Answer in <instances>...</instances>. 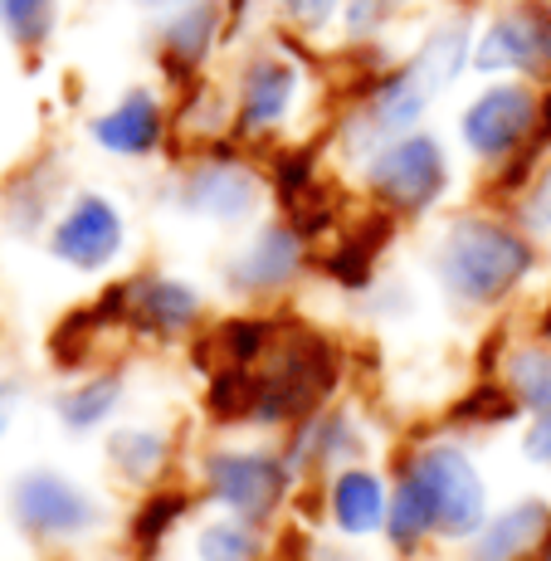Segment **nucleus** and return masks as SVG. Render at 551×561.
<instances>
[{
  "instance_id": "obj_1",
  "label": "nucleus",
  "mask_w": 551,
  "mask_h": 561,
  "mask_svg": "<svg viewBox=\"0 0 551 561\" xmlns=\"http://www.w3.org/2000/svg\"><path fill=\"white\" fill-rule=\"evenodd\" d=\"M445 298L459 308H498L532 278L537 244L523 220L503 215H454L429 250Z\"/></svg>"
},
{
  "instance_id": "obj_2",
  "label": "nucleus",
  "mask_w": 551,
  "mask_h": 561,
  "mask_svg": "<svg viewBox=\"0 0 551 561\" xmlns=\"http://www.w3.org/2000/svg\"><path fill=\"white\" fill-rule=\"evenodd\" d=\"M356 171H361L366 196L376 201V210H381L386 220L429 215L454 186V167H449L445 142H439L435 133H425V127L391 137V142L376 147Z\"/></svg>"
},
{
  "instance_id": "obj_3",
  "label": "nucleus",
  "mask_w": 551,
  "mask_h": 561,
  "mask_svg": "<svg viewBox=\"0 0 551 561\" xmlns=\"http://www.w3.org/2000/svg\"><path fill=\"white\" fill-rule=\"evenodd\" d=\"M459 142L479 167H513L542 142V83L489 79L459 113Z\"/></svg>"
},
{
  "instance_id": "obj_4",
  "label": "nucleus",
  "mask_w": 551,
  "mask_h": 561,
  "mask_svg": "<svg viewBox=\"0 0 551 561\" xmlns=\"http://www.w3.org/2000/svg\"><path fill=\"white\" fill-rule=\"evenodd\" d=\"M302 89H308L302 64L284 45H274V39L250 45L240 54V64H234L230 93H225V107H230V133L274 137L278 127L298 113Z\"/></svg>"
},
{
  "instance_id": "obj_5",
  "label": "nucleus",
  "mask_w": 551,
  "mask_h": 561,
  "mask_svg": "<svg viewBox=\"0 0 551 561\" xmlns=\"http://www.w3.org/2000/svg\"><path fill=\"white\" fill-rule=\"evenodd\" d=\"M473 73L551 83V0H498L473 30Z\"/></svg>"
},
{
  "instance_id": "obj_6",
  "label": "nucleus",
  "mask_w": 551,
  "mask_h": 561,
  "mask_svg": "<svg viewBox=\"0 0 551 561\" xmlns=\"http://www.w3.org/2000/svg\"><path fill=\"white\" fill-rule=\"evenodd\" d=\"M45 244L64 268L103 274V268H113L127 250L123 205L107 201L103 191H73V196L59 205V215H54Z\"/></svg>"
},
{
  "instance_id": "obj_7",
  "label": "nucleus",
  "mask_w": 551,
  "mask_h": 561,
  "mask_svg": "<svg viewBox=\"0 0 551 561\" xmlns=\"http://www.w3.org/2000/svg\"><path fill=\"white\" fill-rule=\"evenodd\" d=\"M225 39H234L225 0H191V5L151 20V49H157V64L167 69L171 83L200 79L205 64L220 54Z\"/></svg>"
},
{
  "instance_id": "obj_8",
  "label": "nucleus",
  "mask_w": 551,
  "mask_h": 561,
  "mask_svg": "<svg viewBox=\"0 0 551 561\" xmlns=\"http://www.w3.org/2000/svg\"><path fill=\"white\" fill-rule=\"evenodd\" d=\"M302 268H308V234L294 220H268L254 225L234 244L230 264H225V284H230V294L264 298V294H284Z\"/></svg>"
},
{
  "instance_id": "obj_9",
  "label": "nucleus",
  "mask_w": 551,
  "mask_h": 561,
  "mask_svg": "<svg viewBox=\"0 0 551 561\" xmlns=\"http://www.w3.org/2000/svg\"><path fill=\"white\" fill-rule=\"evenodd\" d=\"M176 205L191 215V220H205V225H250L264 205V181L244 167L240 157H205L196 167L181 176L176 186Z\"/></svg>"
},
{
  "instance_id": "obj_10",
  "label": "nucleus",
  "mask_w": 551,
  "mask_h": 561,
  "mask_svg": "<svg viewBox=\"0 0 551 561\" xmlns=\"http://www.w3.org/2000/svg\"><path fill=\"white\" fill-rule=\"evenodd\" d=\"M205 298L186 278L171 274H137L127 284L107 288L103 298V318H117L137 332H151V337H181L200 322Z\"/></svg>"
},
{
  "instance_id": "obj_11",
  "label": "nucleus",
  "mask_w": 551,
  "mask_h": 561,
  "mask_svg": "<svg viewBox=\"0 0 551 561\" xmlns=\"http://www.w3.org/2000/svg\"><path fill=\"white\" fill-rule=\"evenodd\" d=\"M167 127H171V113H167L161 89L137 83V89L117 93L103 113L89 117V142L117 161H147V157L161 152Z\"/></svg>"
},
{
  "instance_id": "obj_12",
  "label": "nucleus",
  "mask_w": 551,
  "mask_h": 561,
  "mask_svg": "<svg viewBox=\"0 0 551 561\" xmlns=\"http://www.w3.org/2000/svg\"><path fill=\"white\" fill-rule=\"evenodd\" d=\"M15 517L35 537H73L93 523V503L59 473H25L15 483Z\"/></svg>"
},
{
  "instance_id": "obj_13",
  "label": "nucleus",
  "mask_w": 551,
  "mask_h": 561,
  "mask_svg": "<svg viewBox=\"0 0 551 561\" xmlns=\"http://www.w3.org/2000/svg\"><path fill=\"white\" fill-rule=\"evenodd\" d=\"M420 479H425L429 493H435L439 523H445L449 533H463V527L479 523V513H483V489H479L473 469H469V463H463L459 455H429L425 463H420Z\"/></svg>"
},
{
  "instance_id": "obj_14",
  "label": "nucleus",
  "mask_w": 551,
  "mask_h": 561,
  "mask_svg": "<svg viewBox=\"0 0 551 561\" xmlns=\"http://www.w3.org/2000/svg\"><path fill=\"white\" fill-rule=\"evenodd\" d=\"M215 489H220V499L234 503V508L264 513L268 503L278 499V489H284V473L268 459H220L215 463Z\"/></svg>"
},
{
  "instance_id": "obj_15",
  "label": "nucleus",
  "mask_w": 551,
  "mask_h": 561,
  "mask_svg": "<svg viewBox=\"0 0 551 561\" xmlns=\"http://www.w3.org/2000/svg\"><path fill=\"white\" fill-rule=\"evenodd\" d=\"M59 0H0V35L20 54H45L59 35Z\"/></svg>"
},
{
  "instance_id": "obj_16",
  "label": "nucleus",
  "mask_w": 551,
  "mask_h": 561,
  "mask_svg": "<svg viewBox=\"0 0 551 561\" xmlns=\"http://www.w3.org/2000/svg\"><path fill=\"white\" fill-rule=\"evenodd\" d=\"M45 167H30L20 171L15 181L5 186V196H0V215H5V225L15 234H35L45 230V225H54V191L59 186H45V176H39Z\"/></svg>"
},
{
  "instance_id": "obj_17",
  "label": "nucleus",
  "mask_w": 551,
  "mask_h": 561,
  "mask_svg": "<svg viewBox=\"0 0 551 561\" xmlns=\"http://www.w3.org/2000/svg\"><path fill=\"white\" fill-rule=\"evenodd\" d=\"M401 10H410V0H342L337 30L352 45H376L381 35H391Z\"/></svg>"
},
{
  "instance_id": "obj_18",
  "label": "nucleus",
  "mask_w": 551,
  "mask_h": 561,
  "mask_svg": "<svg viewBox=\"0 0 551 561\" xmlns=\"http://www.w3.org/2000/svg\"><path fill=\"white\" fill-rule=\"evenodd\" d=\"M337 15H342V0H268V20L302 39H318L328 30H337Z\"/></svg>"
},
{
  "instance_id": "obj_19",
  "label": "nucleus",
  "mask_w": 551,
  "mask_h": 561,
  "mask_svg": "<svg viewBox=\"0 0 551 561\" xmlns=\"http://www.w3.org/2000/svg\"><path fill=\"white\" fill-rule=\"evenodd\" d=\"M429 523H439V503H435V493H429V483L415 473V479H405L401 499L391 503V533L401 537V542H415V537L429 533Z\"/></svg>"
},
{
  "instance_id": "obj_20",
  "label": "nucleus",
  "mask_w": 551,
  "mask_h": 561,
  "mask_svg": "<svg viewBox=\"0 0 551 561\" xmlns=\"http://www.w3.org/2000/svg\"><path fill=\"white\" fill-rule=\"evenodd\" d=\"M337 517L347 533H366V527L381 517V489H376V479L347 473V479L337 483Z\"/></svg>"
},
{
  "instance_id": "obj_21",
  "label": "nucleus",
  "mask_w": 551,
  "mask_h": 561,
  "mask_svg": "<svg viewBox=\"0 0 551 561\" xmlns=\"http://www.w3.org/2000/svg\"><path fill=\"white\" fill-rule=\"evenodd\" d=\"M507 381H513V391L527 396L537 410H551V352L547 347L517 352L513 366H507Z\"/></svg>"
},
{
  "instance_id": "obj_22",
  "label": "nucleus",
  "mask_w": 551,
  "mask_h": 561,
  "mask_svg": "<svg viewBox=\"0 0 551 561\" xmlns=\"http://www.w3.org/2000/svg\"><path fill=\"white\" fill-rule=\"evenodd\" d=\"M542 523H547V513H542V508H517L513 517H507V523L493 527V542H483V547H479V561L517 557L537 533H542Z\"/></svg>"
},
{
  "instance_id": "obj_23",
  "label": "nucleus",
  "mask_w": 551,
  "mask_h": 561,
  "mask_svg": "<svg viewBox=\"0 0 551 561\" xmlns=\"http://www.w3.org/2000/svg\"><path fill=\"white\" fill-rule=\"evenodd\" d=\"M523 225L532 234H551V157H537L532 171L523 181V196H517Z\"/></svg>"
},
{
  "instance_id": "obj_24",
  "label": "nucleus",
  "mask_w": 551,
  "mask_h": 561,
  "mask_svg": "<svg viewBox=\"0 0 551 561\" xmlns=\"http://www.w3.org/2000/svg\"><path fill=\"white\" fill-rule=\"evenodd\" d=\"M113 401H117V381H79V391L64 396L59 410L73 430H89V425H99V420H107Z\"/></svg>"
},
{
  "instance_id": "obj_25",
  "label": "nucleus",
  "mask_w": 551,
  "mask_h": 561,
  "mask_svg": "<svg viewBox=\"0 0 551 561\" xmlns=\"http://www.w3.org/2000/svg\"><path fill=\"white\" fill-rule=\"evenodd\" d=\"M205 561H254V537L240 527H210L200 542Z\"/></svg>"
},
{
  "instance_id": "obj_26",
  "label": "nucleus",
  "mask_w": 551,
  "mask_h": 561,
  "mask_svg": "<svg viewBox=\"0 0 551 561\" xmlns=\"http://www.w3.org/2000/svg\"><path fill=\"white\" fill-rule=\"evenodd\" d=\"M113 455H133V459H123L133 473H147L151 469V459L161 455V439L157 435H147V430H127V435H117L113 439Z\"/></svg>"
},
{
  "instance_id": "obj_27",
  "label": "nucleus",
  "mask_w": 551,
  "mask_h": 561,
  "mask_svg": "<svg viewBox=\"0 0 551 561\" xmlns=\"http://www.w3.org/2000/svg\"><path fill=\"white\" fill-rule=\"evenodd\" d=\"M127 10H137V15H147V20H157V15H167V10H181V5H191V0H123Z\"/></svg>"
},
{
  "instance_id": "obj_28",
  "label": "nucleus",
  "mask_w": 551,
  "mask_h": 561,
  "mask_svg": "<svg viewBox=\"0 0 551 561\" xmlns=\"http://www.w3.org/2000/svg\"><path fill=\"white\" fill-rule=\"evenodd\" d=\"M15 401H20V386L15 381H0V435L10 430V415H15Z\"/></svg>"
},
{
  "instance_id": "obj_29",
  "label": "nucleus",
  "mask_w": 551,
  "mask_h": 561,
  "mask_svg": "<svg viewBox=\"0 0 551 561\" xmlns=\"http://www.w3.org/2000/svg\"><path fill=\"white\" fill-rule=\"evenodd\" d=\"M551 137V83L542 89V142Z\"/></svg>"
},
{
  "instance_id": "obj_30",
  "label": "nucleus",
  "mask_w": 551,
  "mask_h": 561,
  "mask_svg": "<svg viewBox=\"0 0 551 561\" xmlns=\"http://www.w3.org/2000/svg\"><path fill=\"white\" fill-rule=\"evenodd\" d=\"M410 5H439V10H454L459 0H410Z\"/></svg>"
}]
</instances>
